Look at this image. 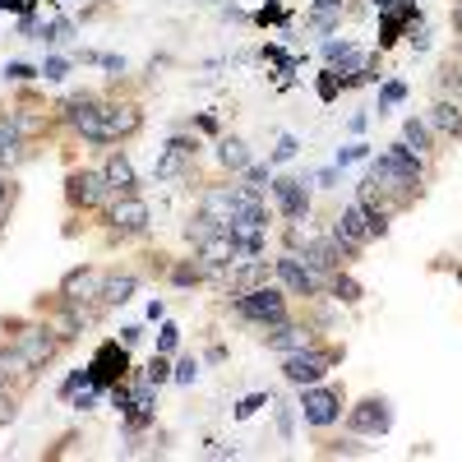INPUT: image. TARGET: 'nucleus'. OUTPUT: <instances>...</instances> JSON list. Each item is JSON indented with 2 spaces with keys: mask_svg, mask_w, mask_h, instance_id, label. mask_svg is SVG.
I'll return each mask as SVG.
<instances>
[{
  "mask_svg": "<svg viewBox=\"0 0 462 462\" xmlns=\"http://www.w3.org/2000/svg\"><path fill=\"white\" fill-rule=\"evenodd\" d=\"M365 180L393 204V213H402V208H411L420 195H426V158L398 139V143L383 148L379 158H370Z\"/></svg>",
  "mask_w": 462,
  "mask_h": 462,
  "instance_id": "obj_1",
  "label": "nucleus"
},
{
  "mask_svg": "<svg viewBox=\"0 0 462 462\" xmlns=\"http://www.w3.org/2000/svg\"><path fill=\"white\" fill-rule=\"evenodd\" d=\"M231 315L268 333V328H278V324L291 319V296H287L278 282H268V287H259V291H245V296L231 300Z\"/></svg>",
  "mask_w": 462,
  "mask_h": 462,
  "instance_id": "obj_2",
  "label": "nucleus"
},
{
  "mask_svg": "<svg viewBox=\"0 0 462 462\" xmlns=\"http://www.w3.org/2000/svg\"><path fill=\"white\" fill-rule=\"evenodd\" d=\"M148 226H152V208H148L139 195H116V199L102 208L106 241H139V236H148Z\"/></svg>",
  "mask_w": 462,
  "mask_h": 462,
  "instance_id": "obj_3",
  "label": "nucleus"
},
{
  "mask_svg": "<svg viewBox=\"0 0 462 462\" xmlns=\"http://www.w3.org/2000/svg\"><path fill=\"white\" fill-rule=\"evenodd\" d=\"M342 361V346H300V352H287L282 356V379L296 383V389H310V383H324V374Z\"/></svg>",
  "mask_w": 462,
  "mask_h": 462,
  "instance_id": "obj_4",
  "label": "nucleus"
},
{
  "mask_svg": "<svg viewBox=\"0 0 462 462\" xmlns=\"http://www.w3.org/2000/svg\"><path fill=\"white\" fill-rule=\"evenodd\" d=\"M273 282H278L287 296H296V300H315V296L328 291V273H315V268L305 263L300 254H291V250H282V254L273 259Z\"/></svg>",
  "mask_w": 462,
  "mask_h": 462,
  "instance_id": "obj_5",
  "label": "nucleus"
},
{
  "mask_svg": "<svg viewBox=\"0 0 462 462\" xmlns=\"http://www.w3.org/2000/svg\"><path fill=\"white\" fill-rule=\"evenodd\" d=\"M116 195L106 189V176L102 167H69L65 176V204L69 213H102Z\"/></svg>",
  "mask_w": 462,
  "mask_h": 462,
  "instance_id": "obj_6",
  "label": "nucleus"
},
{
  "mask_svg": "<svg viewBox=\"0 0 462 462\" xmlns=\"http://www.w3.org/2000/svg\"><path fill=\"white\" fill-rule=\"evenodd\" d=\"M342 407H346V398H342V389H333V383H310V389H300V402H296L300 420H305L310 430L337 426V420H342Z\"/></svg>",
  "mask_w": 462,
  "mask_h": 462,
  "instance_id": "obj_7",
  "label": "nucleus"
},
{
  "mask_svg": "<svg viewBox=\"0 0 462 462\" xmlns=\"http://www.w3.org/2000/svg\"><path fill=\"white\" fill-rule=\"evenodd\" d=\"M328 241H333L346 259H356V254L374 241V236H370V222H365V208H361L356 199H352V204H346V208L333 217V226H328Z\"/></svg>",
  "mask_w": 462,
  "mask_h": 462,
  "instance_id": "obj_8",
  "label": "nucleus"
},
{
  "mask_svg": "<svg viewBox=\"0 0 462 462\" xmlns=\"http://www.w3.org/2000/svg\"><path fill=\"white\" fill-rule=\"evenodd\" d=\"M199 139L195 134H171L167 139V148H162V158H158V167H152V176L158 180H189L195 176V162H199Z\"/></svg>",
  "mask_w": 462,
  "mask_h": 462,
  "instance_id": "obj_9",
  "label": "nucleus"
},
{
  "mask_svg": "<svg viewBox=\"0 0 462 462\" xmlns=\"http://www.w3.org/2000/svg\"><path fill=\"white\" fill-rule=\"evenodd\" d=\"M342 420H346V430H352V435H389V430H393V402L379 398V393H370V398H361V402L346 407Z\"/></svg>",
  "mask_w": 462,
  "mask_h": 462,
  "instance_id": "obj_10",
  "label": "nucleus"
},
{
  "mask_svg": "<svg viewBox=\"0 0 462 462\" xmlns=\"http://www.w3.org/2000/svg\"><path fill=\"white\" fill-rule=\"evenodd\" d=\"M102 130L106 143H125L143 130V106L130 97H102Z\"/></svg>",
  "mask_w": 462,
  "mask_h": 462,
  "instance_id": "obj_11",
  "label": "nucleus"
},
{
  "mask_svg": "<svg viewBox=\"0 0 462 462\" xmlns=\"http://www.w3.org/2000/svg\"><path fill=\"white\" fill-rule=\"evenodd\" d=\"M88 374H93L97 389H111V383L130 379V346L121 337H106L93 352V361H88Z\"/></svg>",
  "mask_w": 462,
  "mask_h": 462,
  "instance_id": "obj_12",
  "label": "nucleus"
},
{
  "mask_svg": "<svg viewBox=\"0 0 462 462\" xmlns=\"http://www.w3.org/2000/svg\"><path fill=\"white\" fill-rule=\"evenodd\" d=\"M268 195H273L282 222H305V217H310V180H300V176H273V180H268Z\"/></svg>",
  "mask_w": 462,
  "mask_h": 462,
  "instance_id": "obj_13",
  "label": "nucleus"
},
{
  "mask_svg": "<svg viewBox=\"0 0 462 462\" xmlns=\"http://www.w3.org/2000/svg\"><path fill=\"white\" fill-rule=\"evenodd\" d=\"M102 282H106V273H102V268H93V263H79V268H69V273L60 278V287H56V300H79V305H93V300H102Z\"/></svg>",
  "mask_w": 462,
  "mask_h": 462,
  "instance_id": "obj_14",
  "label": "nucleus"
},
{
  "mask_svg": "<svg viewBox=\"0 0 462 462\" xmlns=\"http://www.w3.org/2000/svg\"><path fill=\"white\" fill-rule=\"evenodd\" d=\"M352 14H356V0H310V10H305V28L333 37Z\"/></svg>",
  "mask_w": 462,
  "mask_h": 462,
  "instance_id": "obj_15",
  "label": "nucleus"
},
{
  "mask_svg": "<svg viewBox=\"0 0 462 462\" xmlns=\"http://www.w3.org/2000/svg\"><path fill=\"white\" fill-rule=\"evenodd\" d=\"M102 176H106V189L111 195H139V171L134 162L125 158V148H106V158H102Z\"/></svg>",
  "mask_w": 462,
  "mask_h": 462,
  "instance_id": "obj_16",
  "label": "nucleus"
},
{
  "mask_svg": "<svg viewBox=\"0 0 462 462\" xmlns=\"http://www.w3.org/2000/svg\"><path fill=\"white\" fill-rule=\"evenodd\" d=\"M28 162V134L19 130L14 111H0V171H14Z\"/></svg>",
  "mask_w": 462,
  "mask_h": 462,
  "instance_id": "obj_17",
  "label": "nucleus"
},
{
  "mask_svg": "<svg viewBox=\"0 0 462 462\" xmlns=\"http://www.w3.org/2000/svg\"><path fill=\"white\" fill-rule=\"evenodd\" d=\"M268 282H273V263H268L263 254H259V259H241L236 268H231L226 296H245V291H259V287H268Z\"/></svg>",
  "mask_w": 462,
  "mask_h": 462,
  "instance_id": "obj_18",
  "label": "nucleus"
},
{
  "mask_svg": "<svg viewBox=\"0 0 462 462\" xmlns=\"http://www.w3.org/2000/svg\"><path fill=\"white\" fill-rule=\"evenodd\" d=\"M310 342H315V328L310 324H291V319L263 333V346H268V352H282V356L287 352H300V346H310Z\"/></svg>",
  "mask_w": 462,
  "mask_h": 462,
  "instance_id": "obj_19",
  "label": "nucleus"
},
{
  "mask_svg": "<svg viewBox=\"0 0 462 462\" xmlns=\"http://www.w3.org/2000/svg\"><path fill=\"white\" fill-rule=\"evenodd\" d=\"M426 121H430L435 134H444V139H462V106H457L453 97H439V102L426 111Z\"/></svg>",
  "mask_w": 462,
  "mask_h": 462,
  "instance_id": "obj_20",
  "label": "nucleus"
},
{
  "mask_svg": "<svg viewBox=\"0 0 462 462\" xmlns=\"http://www.w3.org/2000/svg\"><path fill=\"white\" fill-rule=\"evenodd\" d=\"M204 278H208V263H204L199 254L176 259V263L167 268V282H171V287H180V291H195V287H204Z\"/></svg>",
  "mask_w": 462,
  "mask_h": 462,
  "instance_id": "obj_21",
  "label": "nucleus"
},
{
  "mask_svg": "<svg viewBox=\"0 0 462 462\" xmlns=\"http://www.w3.org/2000/svg\"><path fill=\"white\" fill-rule=\"evenodd\" d=\"M250 162H254V158H250V143H245V139H236V134H222V139H217V167H222V171L241 176Z\"/></svg>",
  "mask_w": 462,
  "mask_h": 462,
  "instance_id": "obj_22",
  "label": "nucleus"
},
{
  "mask_svg": "<svg viewBox=\"0 0 462 462\" xmlns=\"http://www.w3.org/2000/svg\"><path fill=\"white\" fill-rule=\"evenodd\" d=\"M139 291V273H121V268H116V273H106V282H102V305L106 310H116V305H125L130 296Z\"/></svg>",
  "mask_w": 462,
  "mask_h": 462,
  "instance_id": "obj_23",
  "label": "nucleus"
},
{
  "mask_svg": "<svg viewBox=\"0 0 462 462\" xmlns=\"http://www.w3.org/2000/svg\"><path fill=\"white\" fill-rule=\"evenodd\" d=\"M402 143L416 148L420 158L430 162V152H435V130H430V121H420V116H407V121H402Z\"/></svg>",
  "mask_w": 462,
  "mask_h": 462,
  "instance_id": "obj_24",
  "label": "nucleus"
},
{
  "mask_svg": "<svg viewBox=\"0 0 462 462\" xmlns=\"http://www.w3.org/2000/svg\"><path fill=\"white\" fill-rule=\"evenodd\" d=\"M328 296L337 300V305H361V296H365V287L346 273V268H337V273L328 278Z\"/></svg>",
  "mask_w": 462,
  "mask_h": 462,
  "instance_id": "obj_25",
  "label": "nucleus"
},
{
  "mask_svg": "<svg viewBox=\"0 0 462 462\" xmlns=\"http://www.w3.org/2000/svg\"><path fill=\"white\" fill-rule=\"evenodd\" d=\"M439 88H444V97H453V102L462 106V60H457V56L439 65Z\"/></svg>",
  "mask_w": 462,
  "mask_h": 462,
  "instance_id": "obj_26",
  "label": "nucleus"
},
{
  "mask_svg": "<svg viewBox=\"0 0 462 462\" xmlns=\"http://www.w3.org/2000/svg\"><path fill=\"white\" fill-rule=\"evenodd\" d=\"M268 180H273V162H250V167L241 171V185L259 189V195H268Z\"/></svg>",
  "mask_w": 462,
  "mask_h": 462,
  "instance_id": "obj_27",
  "label": "nucleus"
},
{
  "mask_svg": "<svg viewBox=\"0 0 462 462\" xmlns=\"http://www.w3.org/2000/svg\"><path fill=\"white\" fill-rule=\"evenodd\" d=\"M69 37H74V23L65 14H56L51 23H42V42L47 47H60V42H69Z\"/></svg>",
  "mask_w": 462,
  "mask_h": 462,
  "instance_id": "obj_28",
  "label": "nucleus"
},
{
  "mask_svg": "<svg viewBox=\"0 0 462 462\" xmlns=\"http://www.w3.org/2000/svg\"><path fill=\"white\" fill-rule=\"evenodd\" d=\"M402 97H407V84H402V79H383V88H379V106H374V111H379V116H383V111H393Z\"/></svg>",
  "mask_w": 462,
  "mask_h": 462,
  "instance_id": "obj_29",
  "label": "nucleus"
},
{
  "mask_svg": "<svg viewBox=\"0 0 462 462\" xmlns=\"http://www.w3.org/2000/svg\"><path fill=\"white\" fill-rule=\"evenodd\" d=\"M315 93H319V102H337V93H342V79H337V69H333V65H328V69H319Z\"/></svg>",
  "mask_w": 462,
  "mask_h": 462,
  "instance_id": "obj_30",
  "label": "nucleus"
},
{
  "mask_svg": "<svg viewBox=\"0 0 462 462\" xmlns=\"http://www.w3.org/2000/svg\"><path fill=\"white\" fill-rule=\"evenodd\" d=\"M37 79H42V69H37V65H23V60L5 65V84H37Z\"/></svg>",
  "mask_w": 462,
  "mask_h": 462,
  "instance_id": "obj_31",
  "label": "nucleus"
},
{
  "mask_svg": "<svg viewBox=\"0 0 462 462\" xmlns=\"http://www.w3.org/2000/svg\"><path fill=\"white\" fill-rule=\"evenodd\" d=\"M143 374H148V383H158V389H162V383L171 379V361H167L162 352H152V361L143 365Z\"/></svg>",
  "mask_w": 462,
  "mask_h": 462,
  "instance_id": "obj_32",
  "label": "nucleus"
},
{
  "mask_svg": "<svg viewBox=\"0 0 462 462\" xmlns=\"http://www.w3.org/2000/svg\"><path fill=\"white\" fill-rule=\"evenodd\" d=\"M102 393H106V389H97V383L88 379V383H84V389H79V393H74V398H69V407H74V411H93Z\"/></svg>",
  "mask_w": 462,
  "mask_h": 462,
  "instance_id": "obj_33",
  "label": "nucleus"
},
{
  "mask_svg": "<svg viewBox=\"0 0 462 462\" xmlns=\"http://www.w3.org/2000/svg\"><path fill=\"white\" fill-rule=\"evenodd\" d=\"M268 402H273V398H268V393H250V398H241L236 407H231V416H236V420H250L259 407H268Z\"/></svg>",
  "mask_w": 462,
  "mask_h": 462,
  "instance_id": "obj_34",
  "label": "nucleus"
},
{
  "mask_svg": "<svg viewBox=\"0 0 462 462\" xmlns=\"http://www.w3.org/2000/svg\"><path fill=\"white\" fill-rule=\"evenodd\" d=\"M352 47H356V42H346V37H328V42H324V60H328V65H342L346 56H352Z\"/></svg>",
  "mask_w": 462,
  "mask_h": 462,
  "instance_id": "obj_35",
  "label": "nucleus"
},
{
  "mask_svg": "<svg viewBox=\"0 0 462 462\" xmlns=\"http://www.w3.org/2000/svg\"><path fill=\"white\" fill-rule=\"evenodd\" d=\"M352 162H370V143H352V148H337V171L352 167Z\"/></svg>",
  "mask_w": 462,
  "mask_h": 462,
  "instance_id": "obj_36",
  "label": "nucleus"
},
{
  "mask_svg": "<svg viewBox=\"0 0 462 462\" xmlns=\"http://www.w3.org/2000/svg\"><path fill=\"white\" fill-rule=\"evenodd\" d=\"M254 23H259V28H268V23H287V10L278 5V0H268V5H259Z\"/></svg>",
  "mask_w": 462,
  "mask_h": 462,
  "instance_id": "obj_37",
  "label": "nucleus"
},
{
  "mask_svg": "<svg viewBox=\"0 0 462 462\" xmlns=\"http://www.w3.org/2000/svg\"><path fill=\"white\" fill-rule=\"evenodd\" d=\"M171 379H176V383H195V379H199V361H195V356L176 361V365H171Z\"/></svg>",
  "mask_w": 462,
  "mask_h": 462,
  "instance_id": "obj_38",
  "label": "nucleus"
},
{
  "mask_svg": "<svg viewBox=\"0 0 462 462\" xmlns=\"http://www.w3.org/2000/svg\"><path fill=\"white\" fill-rule=\"evenodd\" d=\"M88 379H93V374H88V365H84V370H74V374H69V379L60 383V402H69V398H74V393H79V389H84V383H88Z\"/></svg>",
  "mask_w": 462,
  "mask_h": 462,
  "instance_id": "obj_39",
  "label": "nucleus"
},
{
  "mask_svg": "<svg viewBox=\"0 0 462 462\" xmlns=\"http://www.w3.org/2000/svg\"><path fill=\"white\" fill-rule=\"evenodd\" d=\"M176 346H180V328H176V324H162V328H158V352L171 356Z\"/></svg>",
  "mask_w": 462,
  "mask_h": 462,
  "instance_id": "obj_40",
  "label": "nucleus"
},
{
  "mask_svg": "<svg viewBox=\"0 0 462 462\" xmlns=\"http://www.w3.org/2000/svg\"><path fill=\"white\" fill-rule=\"evenodd\" d=\"M407 37H411V47H416V51H430V28H426V19L407 23Z\"/></svg>",
  "mask_w": 462,
  "mask_h": 462,
  "instance_id": "obj_41",
  "label": "nucleus"
},
{
  "mask_svg": "<svg viewBox=\"0 0 462 462\" xmlns=\"http://www.w3.org/2000/svg\"><path fill=\"white\" fill-rule=\"evenodd\" d=\"M324 457H361L365 448L361 444H352V439H337V444H328V448H319Z\"/></svg>",
  "mask_w": 462,
  "mask_h": 462,
  "instance_id": "obj_42",
  "label": "nucleus"
},
{
  "mask_svg": "<svg viewBox=\"0 0 462 462\" xmlns=\"http://www.w3.org/2000/svg\"><path fill=\"white\" fill-rule=\"evenodd\" d=\"M296 148H300V143H296L291 134H282V139H278V148H273V158H268V162H273V167H278V162H291V158H296Z\"/></svg>",
  "mask_w": 462,
  "mask_h": 462,
  "instance_id": "obj_43",
  "label": "nucleus"
},
{
  "mask_svg": "<svg viewBox=\"0 0 462 462\" xmlns=\"http://www.w3.org/2000/svg\"><path fill=\"white\" fill-rule=\"evenodd\" d=\"M65 74H69V60H60V56H51V60L42 65V79H47V84H60Z\"/></svg>",
  "mask_w": 462,
  "mask_h": 462,
  "instance_id": "obj_44",
  "label": "nucleus"
},
{
  "mask_svg": "<svg viewBox=\"0 0 462 462\" xmlns=\"http://www.w3.org/2000/svg\"><path fill=\"white\" fill-rule=\"evenodd\" d=\"M97 65H102V69H111V79H121V74H125V56H102Z\"/></svg>",
  "mask_w": 462,
  "mask_h": 462,
  "instance_id": "obj_45",
  "label": "nucleus"
},
{
  "mask_svg": "<svg viewBox=\"0 0 462 462\" xmlns=\"http://www.w3.org/2000/svg\"><path fill=\"white\" fill-rule=\"evenodd\" d=\"M5 208H10V180H5V171H0V217H5Z\"/></svg>",
  "mask_w": 462,
  "mask_h": 462,
  "instance_id": "obj_46",
  "label": "nucleus"
},
{
  "mask_svg": "<svg viewBox=\"0 0 462 462\" xmlns=\"http://www.w3.org/2000/svg\"><path fill=\"white\" fill-rule=\"evenodd\" d=\"M365 125H370V116H365V111H356V116H352V121H346V130H352V134H361Z\"/></svg>",
  "mask_w": 462,
  "mask_h": 462,
  "instance_id": "obj_47",
  "label": "nucleus"
},
{
  "mask_svg": "<svg viewBox=\"0 0 462 462\" xmlns=\"http://www.w3.org/2000/svg\"><path fill=\"white\" fill-rule=\"evenodd\" d=\"M139 337H143V328H134V324H130V328H121V342H125V346H134Z\"/></svg>",
  "mask_w": 462,
  "mask_h": 462,
  "instance_id": "obj_48",
  "label": "nucleus"
},
{
  "mask_svg": "<svg viewBox=\"0 0 462 462\" xmlns=\"http://www.w3.org/2000/svg\"><path fill=\"white\" fill-rule=\"evenodd\" d=\"M148 319H152V324L167 319V305H162V300H152V305H148Z\"/></svg>",
  "mask_w": 462,
  "mask_h": 462,
  "instance_id": "obj_49",
  "label": "nucleus"
},
{
  "mask_svg": "<svg viewBox=\"0 0 462 462\" xmlns=\"http://www.w3.org/2000/svg\"><path fill=\"white\" fill-rule=\"evenodd\" d=\"M204 134H217V121H213V116H199V121H195Z\"/></svg>",
  "mask_w": 462,
  "mask_h": 462,
  "instance_id": "obj_50",
  "label": "nucleus"
},
{
  "mask_svg": "<svg viewBox=\"0 0 462 462\" xmlns=\"http://www.w3.org/2000/svg\"><path fill=\"white\" fill-rule=\"evenodd\" d=\"M370 5H374V10H379V14H389V10H393V5H398V0H370Z\"/></svg>",
  "mask_w": 462,
  "mask_h": 462,
  "instance_id": "obj_51",
  "label": "nucleus"
},
{
  "mask_svg": "<svg viewBox=\"0 0 462 462\" xmlns=\"http://www.w3.org/2000/svg\"><path fill=\"white\" fill-rule=\"evenodd\" d=\"M453 28L462 32V0H453Z\"/></svg>",
  "mask_w": 462,
  "mask_h": 462,
  "instance_id": "obj_52",
  "label": "nucleus"
},
{
  "mask_svg": "<svg viewBox=\"0 0 462 462\" xmlns=\"http://www.w3.org/2000/svg\"><path fill=\"white\" fill-rule=\"evenodd\" d=\"M457 60H462V37H457Z\"/></svg>",
  "mask_w": 462,
  "mask_h": 462,
  "instance_id": "obj_53",
  "label": "nucleus"
},
{
  "mask_svg": "<svg viewBox=\"0 0 462 462\" xmlns=\"http://www.w3.org/2000/svg\"><path fill=\"white\" fill-rule=\"evenodd\" d=\"M457 282H462V268H457Z\"/></svg>",
  "mask_w": 462,
  "mask_h": 462,
  "instance_id": "obj_54",
  "label": "nucleus"
},
{
  "mask_svg": "<svg viewBox=\"0 0 462 462\" xmlns=\"http://www.w3.org/2000/svg\"><path fill=\"white\" fill-rule=\"evenodd\" d=\"M0 389H5V379H0Z\"/></svg>",
  "mask_w": 462,
  "mask_h": 462,
  "instance_id": "obj_55",
  "label": "nucleus"
}]
</instances>
